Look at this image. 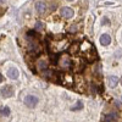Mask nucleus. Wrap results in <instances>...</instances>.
<instances>
[{"mask_svg": "<svg viewBox=\"0 0 122 122\" xmlns=\"http://www.w3.org/2000/svg\"><path fill=\"white\" fill-rule=\"evenodd\" d=\"M57 64L60 65V67L62 70H68L71 68V66H72V61H71L70 56L64 54V55H60L59 59H57Z\"/></svg>", "mask_w": 122, "mask_h": 122, "instance_id": "f257e3e1", "label": "nucleus"}, {"mask_svg": "<svg viewBox=\"0 0 122 122\" xmlns=\"http://www.w3.org/2000/svg\"><path fill=\"white\" fill-rule=\"evenodd\" d=\"M60 82L62 83L64 86H70L72 87L73 83H75V79H73V76L72 75H68V73H62L60 77Z\"/></svg>", "mask_w": 122, "mask_h": 122, "instance_id": "f03ea898", "label": "nucleus"}, {"mask_svg": "<svg viewBox=\"0 0 122 122\" xmlns=\"http://www.w3.org/2000/svg\"><path fill=\"white\" fill-rule=\"evenodd\" d=\"M0 93H1V97L4 99H6V98L12 97L14 93H15V90H14V87H11V86H4L1 88V90H0Z\"/></svg>", "mask_w": 122, "mask_h": 122, "instance_id": "7ed1b4c3", "label": "nucleus"}, {"mask_svg": "<svg viewBox=\"0 0 122 122\" xmlns=\"http://www.w3.org/2000/svg\"><path fill=\"white\" fill-rule=\"evenodd\" d=\"M25 104H26V106L33 109V107H36L37 104H38V98L34 97V95H27V97L25 98Z\"/></svg>", "mask_w": 122, "mask_h": 122, "instance_id": "20e7f679", "label": "nucleus"}, {"mask_svg": "<svg viewBox=\"0 0 122 122\" xmlns=\"http://www.w3.org/2000/svg\"><path fill=\"white\" fill-rule=\"evenodd\" d=\"M59 75H56V72L55 71H53V70H44L43 71V77L45 78V79H48V81H55V77H57Z\"/></svg>", "mask_w": 122, "mask_h": 122, "instance_id": "39448f33", "label": "nucleus"}, {"mask_svg": "<svg viewBox=\"0 0 122 122\" xmlns=\"http://www.w3.org/2000/svg\"><path fill=\"white\" fill-rule=\"evenodd\" d=\"M75 15V11L71 7H62L61 9V16L65 17V18H71V17H73Z\"/></svg>", "mask_w": 122, "mask_h": 122, "instance_id": "423d86ee", "label": "nucleus"}, {"mask_svg": "<svg viewBox=\"0 0 122 122\" xmlns=\"http://www.w3.org/2000/svg\"><path fill=\"white\" fill-rule=\"evenodd\" d=\"M18 70L17 68H15V67H10L9 70H7V77L10 78V79H17L18 78Z\"/></svg>", "mask_w": 122, "mask_h": 122, "instance_id": "0eeeda50", "label": "nucleus"}, {"mask_svg": "<svg viewBox=\"0 0 122 122\" xmlns=\"http://www.w3.org/2000/svg\"><path fill=\"white\" fill-rule=\"evenodd\" d=\"M118 82H120V79L116 76H109L107 77V84H109L110 88H115L118 84Z\"/></svg>", "mask_w": 122, "mask_h": 122, "instance_id": "6e6552de", "label": "nucleus"}, {"mask_svg": "<svg viewBox=\"0 0 122 122\" xmlns=\"http://www.w3.org/2000/svg\"><path fill=\"white\" fill-rule=\"evenodd\" d=\"M36 10H37V12L38 14H44L45 11H46V4L44 3V1H38V3H36Z\"/></svg>", "mask_w": 122, "mask_h": 122, "instance_id": "1a4fd4ad", "label": "nucleus"}, {"mask_svg": "<svg viewBox=\"0 0 122 122\" xmlns=\"http://www.w3.org/2000/svg\"><path fill=\"white\" fill-rule=\"evenodd\" d=\"M79 49H81L79 44L78 43H73L72 45H68V54L70 55H76Z\"/></svg>", "mask_w": 122, "mask_h": 122, "instance_id": "9d476101", "label": "nucleus"}, {"mask_svg": "<svg viewBox=\"0 0 122 122\" xmlns=\"http://www.w3.org/2000/svg\"><path fill=\"white\" fill-rule=\"evenodd\" d=\"M100 43H101V45H104V46H107L110 43H111V37L109 36V34H106V33H104L103 36L100 37Z\"/></svg>", "mask_w": 122, "mask_h": 122, "instance_id": "9b49d317", "label": "nucleus"}, {"mask_svg": "<svg viewBox=\"0 0 122 122\" xmlns=\"http://www.w3.org/2000/svg\"><path fill=\"white\" fill-rule=\"evenodd\" d=\"M117 118H118V115L116 114V112H111V114H107L105 117H104V121H117Z\"/></svg>", "mask_w": 122, "mask_h": 122, "instance_id": "f8f14e48", "label": "nucleus"}, {"mask_svg": "<svg viewBox=\"0 0 122 122\" xmlns=\"http://www.w3.org/2000/svg\"><path fill=\"white\" fill-rule=\"evenodd\" d=\"M37 67L40 70V71H44L48 68V62L45 60H39L38 62H37Z\"/></svg>", "mask_w": 122, "mask_h": 122, "instance_id": "ddd939ff", "label": "nucleus"}, {"mask_svg": "<svg viewBox=\"0 0 122 122\" xmlns=\"http://www.w3.org/2000/svg\"><path fill=\"white\" fill-rule=\"evenodd\" d=\"M10 114H11V110H10V107H9V106H4V107L1 109V115H3L4 117L10 116Z\"/></svg>", "mask_w": 122, "mask_h": 122, "instance_id": "4468645a", "label": "nucleus"}, {"mask_svg": "<svg viewBox=\"0 0 122 122\" xmlns=\"http://www.w3.org/2000/svg\"><path fill=\"white\" fill-rule=\"evenodd\" d=\"M82 107H83V103H82L81 100H78L77 103H76V105L71 107V110H72V111H77V110H81Z\"/></svg>", "mask_w": 122, "mask_h": 122, "instance_id": "2eb2a0df", "label": "nucleus"}, {"mask_svg": "<svg viewBox=\"0 0 122 122\" xmlns=\"http://www.w3.org/2000/svg\"><path fill=\"white\" fill-rule=\"evenodd\" d=\"M101 25H103V26H110L111 22H110V20H109L106 16H104L103 20H101Z\"/></svg>", "mask_w": 122, "mask_h": 122, "instance_id": "dca6fc26", "label": "nucleus"}, {"mask_svg": "<svg viewBox=\"0 0 122 122\" xmlns=\"http://www.w3.org/2000/svg\"><path fill=\"white\" fill-rule=\"evenodd\" d=\"M78 29V26L77 25H72L70 28H68V32H71V33H73V32H76V30Z\"/></svg>", "mask_w": 122, "mask_h": 122, "instance_id": "f3484780", "label": "nucleus"}, {"mask_svg": "<svg viewBox=\"0 0 122 122\" xmlns=\"http://www.w3.org/2000/svg\"><path fill=\"white\" fill-rule=\"evenodd\" d=\"M40 29H43V23L42 22H36V30H40Z\"/></svg>", "mask_w": 122, "mask_h": 122, "instance_id": "a211bd4d", "label": "nucleus"}, {"mask_svg": "<svg viewBox=\"0 0 122 122\" xmlns=\"http://www.w3.org/2000/svg\"><path fill=\"white\" fill-rule=\"evenodd\" d=\"M27 34H28V37H29V38H32V39L37 37V33L34 32V30H29V32H28Z\"/></svg>", "mask_w": 122, "mask_h": 122, "instance_id": "6ab92c4d", "label": "nucleus"}, {"mask_svg": "<svg viewBox=\"0 0 122 122\" xmlns=\"http://www.w3.org/2000/svg\"><path fill=\"white\" fill-rule=\"evenodd\" d=\"M67 1H73V0H67Z\"/></svg>", "mask_w": 122, "mask_h": 122, "instance_id": "aec40b11", "label": "nucleus"}]
</instances>
